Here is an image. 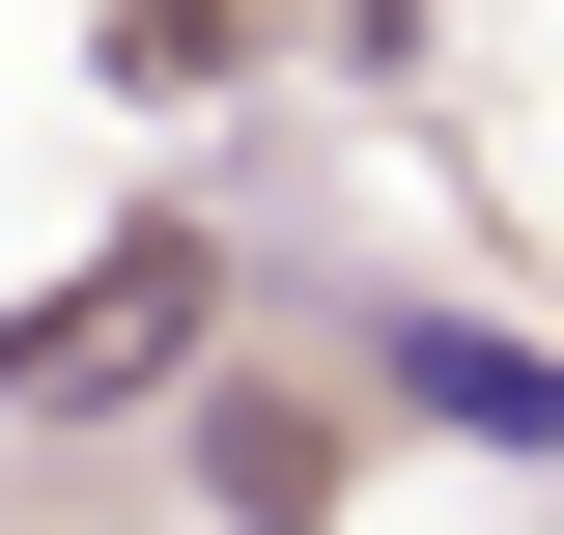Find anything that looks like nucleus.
<instances>
[{"label":"nucleus","mask_w":564,"mask_h":535,"mask_svg":"<svg viewBox=\"0 0 564 535\" xmlns=\"http://www.w3.org/2000/svg\"><path fill=\"white\" fill-rule=\"evenodd\" d=\"M198 310H226V254H198V226H141L113 282H57V310L0 338V395H29V423H57V395H141V367H170Z\"/></svg>","instance_id":"nucleus-1"},{"label":"nucleus","mask_w":564,"mask_h":535,"mask_svg":"<svg viewBox=\"0 0 564 535\" xmlns=\"http://www.w3.org/2000/svg\"><path fill=\"white\" fill-rule=\"evenodd\" d=\"M367 367H395V395L452 423V451H564V367H536V338H480V310H395Z\"/></svg>","instance_id":"nucleus-2"},{"label":"nucleus","mask_w":564,"mask_h":535,"mask_svg":"<svg viewBox=\"0 0 564 535\" xmlns=\"http://www.w3.org/2000/svg\"><path fill=\"white\" fill-rule=\"evenodd\" d=\"M198 479H226V535H311V507H339V451H311L282 395H198Z\"/></svg>","instance_id":"nucleus-3"}]
</instances>
